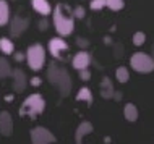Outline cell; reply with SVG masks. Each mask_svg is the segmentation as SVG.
<instances>
[{
  "label": "cell",
  "instance_id": "cell-21",
  "mask_svg": "<svg viewBox=\"0 0 154 144\" xmlns=\"http://www.w3.org/2000/svg\"><path fill=\"white\" fill-rule=\"evenodd\" d=\"M106 7L112 11H120L125 7V0H106Z\"/></svg>",
  "mask_w": 154,
  "mask_h": 144
},
{
  "label": "cell",
  "instance_id": "cell-25",
  "mask_svg": "<svg viewBox=\"0 0 154 144\" xmlns=\"http://www.w3.org/2000/svg\"><path fill=\"white\" fill-rule=\"evenodd\" d=\"M78 73H80V80H81V81H89V80H91V71H89L88 68H83V70H80Z\"/></svg>",
  "mask_w": 154,
  "mask_h": 144
},
{
  "label": "cell",
  "instance_id": "cell-28",
  "mask_svg": "<svg viewBox=\"0 0 154 144\" xmlns=\"http://www.w3.org/2000/svg\"><path fill=\"white\" fill-rule=\"evenodd\" d=\"M29 84L32 86V88H39V86L42 84V78H39V76H32L31 80H29Z\"/></svg>",
  "mask_w": 154,
  "mask_h": 144
},
{
  "label": "cell",
  "instance_id": "cell-18",
  "mask_svg": "<svg viewBox=\"0 0 154 144\" xmlns=\"http://www.w3.org/2000/svg\"><path fill=\"white\" fill-rule=\"evenodd\" d=\"M76 100L78 102H86L88 105L93 104V92H91V89L89 88H81L80 91L76 92Z\"/></svg>",
  "mask_w": 154,
  "mask_h": 144
},
{
  "label": "cell",
  "instance_id": "cell-11",
  "mask_svg": "<svg viewBox=\"0 0 154 144\" xmlns=\"http://www.w3.org/2000/svg\"><path fill=\"white\" fill-rule=\"evenodd\" d=\"M0 134L3 138H10L13 134V117L7 110L0 112Z\"/></svg>",
  "mask_w": 154,
  "mask_h": 144
},
{
  "label": "cell",
  "instance_id": "cell-23",
  "mask_svg": "<svg viewBox=\"0 0 154 144\" xmlns=\"http://www.w3.org/2000/svg\"><path fill=\"white\" fill-rule=\"evenodd\" d=\"M89 8L93 11H99L106 8V0H89Z\"/></svg>",
  "mask_w": 154,
  "mask_h": 144
},
{
  "label": "cell",
  "instance_id": "cell-31",
  "mask_svg": "<svg viewBox=\"0 0 154 144\" xmlns=\"http://www.w3.org/2000/svg\"><path fill=\"white\" fill-rule=\"evenodd\" d=\"M5 100L7 102H11V100H13V94H8V96H5Z\"/></svg>",
  "mask_w": 154,
  "mask_h": 144
},
{
  "label": "cell",
  "instance_id": "cell-20",
  "mask_svg": "<svg viewBox=\"0 0 154 144\" xmlns=\"http://www.w3.org/2000/svg\"><path fill=\"white\" fill-rule=\"evenodd\" d=\"M115 78H117V81L120 84L128 83V80H130V71H128V68L119 67L117 70H115Z\"/></svg>",
  "mask_w": 154,
  "mask_h": 144
},
{
  "label": "cell",
  "instance_id": "cell-32",
  "mask_svg": "<svg viewBox=\"0 0 154 144\" xmlns=\"http://www.w3.org/2000/svg\"><path fill=\"white\" fill-rule=\"evenodd\" d=\"M104 42H106V44H110V38H104Z\"/></svg>",
  "mask_w": 154,
  "mask_h": 144
},
{
  "label": "cell",
  "instance_id": "cell-26",
  "mask_svg": "<svg viewBox=\"0 0 154 144\" xmlns=\"http://www.w3.org/2000/svg\"><path fill=\"white\" fill-rule=\"evenodd\" d=\"M76 46L80 47V49H88L89 47V40L86 39V38H78L76 39Z\"/></svg>",
  "mask_w": 154,
  "mask_h": 144
},
{
  "label": "cell",
  "instance_id": "cell-29",
  "mask_svg": "<svg viewBox=\"0 0 154 144\" xmlns=\"http://www.w3.org/2000/svg\"><path fill=\"white\" fill-rule=\"evenodd\" d=\"M11 55H13L15 62H18V63H23V62H24V52H16V53L13 52Z\"/></svg>",
  "mask_w": 154,
  "mask_h": 144
},
{
  "label": "cell",
  "instance_id": "cell-24",
  "mask_svg": "<svg viewBox=\"0 0 154 144\" xmlns=\"http://www.w3.org/2000/svg\"><path fill=\"white\" fill-rule=\"evenodd\" d=\"M73 16H75V20H83V18L86 16V10H85L81 5L75 7V8H73Z\"/></svg>",
  "mask_w": 154,
  "mask_h": 144
},
{
  "label": "cell",
  "instance_id": "cell-17",
  "mask_svg": "<svg viewBox=\"0 0 154 144\" xmlns=\"http://www.w3.org/2000/svg\"><path fill=\"white\" fill-rule=\"evenodd\" d=\"M0 52L3 55H11L15 52V44L10 38H0Z\"/></svg>",
  "mask_w": 154,
  "mask_h": 144
},
{
  "label": "cell",
  "instance_id": "cell-8",
  "mask_svg": "<svg viewBox=\"0 0 154 144\" xmlns=\"http://www.w3.org/2000/svg\"><path fill=\"white\" fill-rule=\"evenodd\" d=\"M8 28H10V36L11 38H20V36L29 28V18H28V16L16 15V16H13V18H10Z\"/></svg>",
  "mask_w": 154,
  "mask_h": 144
},
{
  "label": "cell",
  "instance_id": "cell-14",
  "mask_svg": "<svg viewBox=\"0 0 154 144\" xmlns=\"http://www.w3.org/2000/svg\"><path fill=\"white\" fill-rule=\"evenodd\" d=\"M115 88H114V83L109 76H104L101 80V84H99V94H101L102 99H112V94H114Z\"/></svg>",
  "mask_w": 154,
  "mask_h": 144
},
{
  "label": "cell",
  "instance_id": "cell-27",
  "mask_svg": "<svg viewBox=\"0 0 154 144\" xmlns=\"http://www.w3.org/2000/svg\"><path fill=\"white\" fill-rule=\"evenodd\" d=\"M44 20H41L39 21V24H37V28H39V31L41 32H44V31H47L49 29V21L45 20V16H42Z\"/></svg>",
  "mask_w": 154,
  "mask_h": 144
},
{
  "label": "cell",
  "instance_id": "cell-16",
  "mask_svg": "<svg viewBox=\"0 0 154 144\" xmlns=\"http://www.w3.org/2000/svg\"><path fill=\"white\" fill-rule=\"evenodd\" d=\"M138 109H136V105L135 104H125L123 107V117H125V120L127 122H130V123H135L136 120H138Z\"/></svg>",
  "mask_w": 154,
  "mask_h": 144
},
{
  "label": "cell",
  "instance_id": "cell-2",
  "mask_svg": "<svg viewBox=\"0 0 154 144\" xmlns=\"http://www.w3.org/2000/svg\"><path fill=\"white\" fill-rule=\"evenodd\" d=\"M45 78L52 86H55L59 89L60 97H68L70 92H72L73 88V80L70 76L68 70L65 67H60L55 62H51L47 67V73H45Z\"/></svg>",
  "mask_w": 154,
  "mask_h": 144
},
{
  "label": "cell",
  "instance_id": "cell-13",
  "mask_svg": "<svg viewBox=\"0 0 154 144\" xmlns=\"http://www.w3.org/2000/svg\"><path fill=\"white\" fill-rule=\"evenodd\" d=\"M31 7L41 16H49L52 13V5L49 0H31Z\"/></svg>",
  "mask_w": 154,
  "mask_h": 144
},
{
  "label": "cell",
  "instance_id": "cell-7",
  "mask_svg": "<svg viewBox=\"0 0 154 144\" xmlns=\"http://www.w3.org/2000/svg\"><path fill=\"white\" fill-rule=\"evenodd\" d=\"M29 138H31L32 144H51V142L57 141L55 134H52L51 130H47L45 126H36V128H32L29 133Z\"/></svg>",
  "mask_w": 154,
  "mask_h": 144
},
{
  "label": "cell",
  "instance_id": "cell-10",
  "mask_svg": "<svg viewBox=\"0 0 154 144\" xmlns=\"http://www.w3.org/2000/svg\"><path fill=\"white\" fill-rule=\"evenodd\" d=\"M89 65H91V55L86 49H81L80 52H76L72 57V67L76 71H80L83 68H89Z\"/></svg>",
  "mask_w": 154,
  "mask_h": 144
},
{
  "label": "cell",
  "instance_id": "cell-12",
  "mask_svg": "<svg viewBox=\"0 0 154 144\" xmlns=\"http://www.w3.org/2000/svg\"><path fill=\"white\" fill-rule=\"evenodd\" d=\"M94 131V126L91 122H81L80 125L76 126V131H75V142L76 144H81L85 136H88Z\"/></svg>",
  "mask_w": 154,
  "mask_h": 144
},
{
  "label": "cell",
  "instance_id": "cell-19",
  "mask_svg": "<svg viewBox=\"0 0 154 144\" xmlns=\"http://www.w3.org/2000/svg\"><path fill=\"white\" fill-rule=\"evenodd\" d=\"M10 75H11V65L8 63L5 57H0V81L5 80V78H10Z\"/></svg>",
  "mask_w": 154,
  "mask_h": 144
},
{
  "label": "cell",
  "instance_id": "cell-4",
  "mask_svg": "<svg viewBox=\"0 0 154 144\" xmlns=\"http://www.w3.org/2000/svg\"><path fill=\"white\" fill-rule=\"evenodd\" d=\"M24 60L32 71H39L45 65V49L42 44H32L24 52Z\"/></svg>",
  "mask_w": 154,
  "mask_h": 144
},
{
  "label": "cell",
  "instance_id": "cell-3",
  "mask_svg": "<svg viewBox=\"0 0 154 144\" xmlns=\"http://www.w3.org/2000/svg\"><path fill=\"white\" fill-rule=\"evenodd\" d=\"M45 110V99L41 94H29L23 100L21 107H20V117H29L31 120L37 118V115L44 113Z\"/></svg>",
  "mask_w": 154,
  "mask_h": 144
},
{
  "label": "cell",
  "instance_id": "cell-15",
  "mask_svg": "<svg viewBox=\"0 0 154 144\" xmlns=\"http://www.w3.org/2000/svg\"><path fill=\"white\" fill-rule=\"evenodd\" d=\"M10 18H11V11H10L8 2L7 0H0V28L7 26Z\"/></svg>",
  "mask_w": 154,
  "mask_h": 144
},
{
  "label": "cell",
  "instance_id": "cell-1",
  "mask_svg": "<svg viewBox=\"0 0 154 144\" xmlns=\"http://www.w3.org/2000/svg\"><path fill=\"white\" fill-rule=\"evenodd\" d=\"M52 23L57 34L62 38H68L75 31V16L73 8L68 3H57L55 8H52Z\"/></svg>",
  "mask_w": 154,
  "mask_h": 144
},
{
  "label": "cell",
  "instance_id": "cell-22",
  "mask_svg": "<svg viewBox=\"0 0 154 144\" xmlns=\"http://www.w3.org/2000/svg\"><path fill=\"white\" fill-rule=\"evenodd\" d=\"M131 42H133V46L141 47L144 42H146V34H144L143 31H136L135 34H133V38H131Z\"/></svg>",
  "mask_w": 154,
  "mask_h": 144
},
{
  "label": "cell",
  "instance_id": "cell-5",
  "mask_svg": "<svg viewBox=\"0 0 154 144\" xmlns=\"http://www.w3.org/2000/svg\"><path fill=\"white\" fill-rule=\"evenodd\" d=\"M47 50H49V53H51L54 58L59 60V62H66L70 58V46L62 36H57V38L49 39Z\"/></svg>",
  "mask_w": 154,
  "mask_h": 144
},
{
  "label": "cell",
  "instance_id": "cell-30",
  "mask_svg": "<svg viewBox=\"0 0 154 144\" xmlns=\"http://www.w3.org/2000/svg\"><path fill=\"white\" fill-rule=\"evenodd\" d=\"M122 97H123V94L120 92V91H114V94H112V99H115L117 102L122 100Z\"/></svg>",
  "mask_w": 154,
  "mask_h": 144
},
{
  "label": "cell",
  "instance_id": "cell-6",
  "mask_svg": "<svg viewBox=\"0 0 154 144\" xmlns=\"http://www.w3.org/2000/svg\"><path fill=\"white\" fill-rule=\"evenodd\" d=\"M130 67L135 70L136 73H151L154 70V60L152 57L146 52H135L130 57Z\"/></svg>",
  "mask_w": 154,
  "mask_h": 144
},
{
  "label": "cell",
  "instance_id": "cell-9",
  "mask_svg": "<svg viewBox=\"0 0 154 144\" xmlns=\"http://www.w3.org/2000/svg\"><path fill=\"white\" fill-rule=\"evenodd\" d=\"M11 80H13V92L16 94H21L24 89L28 88V78H26V73L23 71L21 68H15L11 70Z\"/></svg>",
  "mask_w": 154,
  "mask_h": 144
}]
</instances>
